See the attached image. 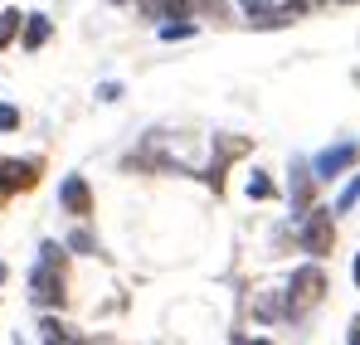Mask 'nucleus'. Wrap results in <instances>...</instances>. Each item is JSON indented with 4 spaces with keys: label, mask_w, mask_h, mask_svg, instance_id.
Instances as JSON below:
<instances>
[{
    "label": "nucleus",
    "mask_w": 360,
    "mask_h": 345,
    "mask_svg": "<svg viewBox=\"0 0 360 345\" xmlns=\"http://www.w3.org/2000/svg\"><path fill=\"white\" fill-rule=\"evenodd\" d=\"M30 297L39 301V306H63V248L54 238H44L39 243V263H34V273H30Z\"/></svg>",
    "instance_id": "nucleus-1"
},
{
    "label": "nucleus",
    "mask_w": 360,
    "mask_h": 345,
    "mask_svg": "<svg viewBox=\"0 0 360 345\" xmlns=\"http://www.w3.org/2000/svg\"><path fill=\"white\" fill-rule=\"evenodd\" d=\"M331 243H336L331 209L307 204V209H302V248H307V253H316V258H326V253H331Z\"/></svg>",
    "instance_id": "nucleus-2"
},
{
    "label": "nucleus",
    "mask_w": 360,
    "mask_h": 345,
    "mask_svg": "<svg viewBox=\"0 0 360 345\" xmlns=\"http://www.w3.org/2000/svg\"><path fill=\"white\" fill-rule=\"evenodd\" d=\"M321 287H326V278H321V268H297L292 273V282H288V316H302L311 301H321Z\"/></svg>",
    "instance_id": "nucleus-3"
},
{
    "label": "nucleus",
    "mask_w": 360,
    "mask_h": 345,
    "mask_svg": "<svg viewBox=\"0 0 360 345\" xmlns=\"http://www.w3.org/2000/svg\"><path fill=\"white\" fill-rule=\"evenodd\" d=\"M360 156V141H336V146H326V151H316L311 156V171L321 175V180H336L341 171H351Z\"/></svg>",
    "instance_id": "nucleus-4"
},
{
    "label": "nucleus",
    "mask_w": 360,
    "mask_h": 345,
    "mask_svg": "<svg viewBox=\"0 0 360 345\" xmlns=\"http://www.w3.org/2000/svg\"><path fill=\"white\" fill-rule=\"evenodd\" d=\"M59 204L68 209V214H93V190H88V180L83 175H63V185H59Z\"/></svg>",
    "instance_id": "nucleus-5"
},
{
    "label": "nucleus",
    "mask_w": 360,
    "mask_h": 345,
    "mask_svg": "<svg viewBox=\"0 0 360 345\" xmlns=\"http://www.w3.org/2000/svg\"><path fill=\"white\" fill-rule=\"evenodd\" d=\"M39 180L34 161H0V195H15V190H30Z\"/></svg>",
    "instance_id": "nucleus-6"
},
{
    "label": "nucleus",
    "mask_w": 360,
    "mask_h": 345,
    "mask_svg": "<svg viewBox=\"0 0 360 345\" xmlns=\"http://www.w3.org/2000/svg\"><path fill=\"white\" fill-rule=\"evenodd\" d=\"M39 336H44V345H83L68 326H63V321H54V316H44V321H39Z\"/></svg>",
    "instance_id": "nucleus-7"
},
{
    "label": "nucleus",
    "mask_w": 360,
    "mask_h": 345,
    "mask_svg": "<svg viewBox=\"0 0 360 345\" xmlns=\"http://www.w3.org/2000/svg\"><path fill=\"white\" fill-rule=\"evenodd\" d=\"M49 34H54V25L44 15H25V49H39Z\"/></svg>",
    "instance_id": "nucleus-8"
},
{
    "label": "nucleus",
    "mask_w": 360,
    "mask_h": 345,
    "mask_svg": "<svg viewBox=\"0 0 360 345\" xmlns=\"http://www.w3.org/2000/svg\"><path fill=\"white\" fill-rule=\"evenodd\" d=\"M20 25H25V10H0V49L20 34Z\"/></svg>",
    "instance_id": "nucleus-9"
},
{
    "label": "nucleus",
    "mask_w": 360,
    "mask_h": 345,
    "mask_svg": "<svg viewBox=\"0 0 360 345\" xmlns=\"http://www.w3.org/2000/svg\"><path fill=\"white\" fill-rule=\"evenodd\" d=\"M292 204H297V214L307 209V166L292 161Z\"/></svg>",
    "instance_id": "nucleus-10"
},
{
    "label": "nucleus",
    "mask_w": 360,
    "mask_h": 345,
    "mask_svg": "<svg viewBox=\"0 0 360 345\" xmlns=\"http://www.w3.org/2000/svg\"><path fill=\"white\" fill-rule=\"evenodd\" d=\"M356 200H360V175L351 180V185H346V190H341V200H336V214H351V209H356Z\"/></svg>",
    "instance_id": "nucleus-11"
},
{
    "label": "nucleus",
    "mask_w": 360,
    "mask_h": 345,
    "mask_svg": "<svg viewBox=\"0 0 360 345\" xmlns=\"http://www.w3.org/2000/svg\"><path fill=\"white\" fill-rule=\"evenodd\" d=\"M68 248H73V253H98V238H93V233H83V229H73Z\"/></svg>",
    "instance_id": "nucleus-12"
},
{
    "label": "nucleus",
    "mask_w": 360,
    "mask_h": 345,
    "mask_svg": "<svg viewBox=\"0 0 360 345\" xmlns=\"http://www.w3.org/2000/svg\"><path fill=\"white\" fill-rule=\"evenodd\" d=\"M195 34V20H180V25H161V39H190Z\"/></svg>",
    "instance_id": "nucleus-13"
},
{
    "label": "nucleus",
    "mask_w": 360,
    "mask_h": 345,
    "mask_svg": "<svg viewBox=\"0 0 360 345\" xmlns=\"http://www.w3.org/2000/svg\"><path fill=\"white\" fill-rule=\"evenodd\" d=\"M268 195H273V180L268 175H253L248 180V200H268Z\"/></svg>",
    "instance_id": "nucleus-14"
},
{
    "label": "nucleus",
    "mask_w": 360,
    "mask_h": 345,
    "mask_svg": "<svg viewBox=\"0 0 360 345\" xmlns=\"http://www.w3.org/2000/svg\"><path fill=\"white\" fill-rule=\"evenodd\" d=\"M15 126H20V108L0 103V131H15Z\"/></svg>",
    "instance_id": "nucleus-15"
},
{
    "label": "nucleus",
    "mask_w": 360,
    "mask_h": 345,
    "mask_svg": "<svg viewBox=\"0 0 360 345\" xmlns=\"http://www.w3.org/2000/svg\"><path fill=\"white\" fill-rule=\"evenodd\" d=\"M253 311H258V316H278V311H288V306H283L278 297H258V306H253Z\"/></svg>",
    "instance_id": "nucleus-16"
},
{
    "label": "nucleus",
    "mask_w": 360,
    "mask_h": 345,
    "mask_svg": "<svg viewBox=\"0 0 360 345\" xmlns=\"http://www.w3.org/2000/svg\"><path fill=\"white\" fill-rule=\"evenodd\" d=\"M98 98H103V103H112V98H122V83H103V88H98Z\"/></svg>",
    "instance_id": "nucleus-17"
},
{
    "label": "nucleus",
    "mask_w": 360,
    "mask_h": 345,
    "mask_svg": "<svg viewBox=\"0 0 360 345\" xmlns=\"http://www.w3.org/2000/svg\"><path fill=\"white\" fill-rule=\"evenodd\" d=\"M234 345H273V341H258V336H234Z\"/></svg>",
    "instance_id": "nucleus-18"
},
{
    "label": "nucleus",
    "mask_w": 360,
    "mask_h": 345,
    "mask_svg": "<svg viewBox=\"0 0 360 345\" xmlns=\"http://www.w3.org/2000/svg\"><path fill=\"white\" fill-rule=\"evenodd\" d=\"M346 345H360V321H351V336H346Z\"/></svg>",
    "instance_id": "nucleus-19"
},
{
    "label": "nucleus",
    "mask_w": 360,
    "mask_h": 345,
    "mask_svg": "<svg viewBox=\"0 0 360 345\" xmlns=\"http://www.w3.org/2000/svg\"><path fill=\"white\" fill-rule=\"evenodd\" d=\"M356 287H360V253H356Z\"/></svg>",
    "instance_id": "nucleus-20"
},
{
    "label": "nucleus",
    "mask_w": 360,
    "mask_h": 345,
    "mask_svg": "<svg viewBox=\"0 0 360 345\" xmlns=\"http://www.w3.org/2000/svg\"><path fill=\"white\" fill-rule=\"evenodd\" d=\"M0 282H5V263H0Z\"/></svg>",
    "instance_id": "nucleus-21"
},
{
    "label": "nucleus",
    "mask_w": 360,
    "mask_h": 345,
    "mask_svg": "<svg viewBox=\"0 0 360 345\" xmlns=\"http://www.w3.org/2000/svg\"><path fill=\"white\" fill-rule=\"evenodd\" d=\"M15 345H25V341H15Z\"/></svg>",
    "instance_id": "nucleus-22"
}]
</instances>
